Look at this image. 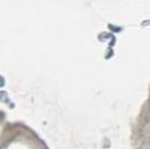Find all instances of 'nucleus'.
I'll use <instances>...</instances> for the list:
<instances>
[]
</instances>
